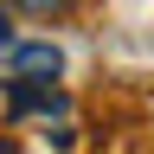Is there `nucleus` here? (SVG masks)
<instances>
[{
	"label": "nucleus",
	"mask_w": 154,
	"mask_h": 154,
	"mask_svg": "<svg viewBox=\"0 0 154 154\" xmlns=\"http://www.w3.org/2000/svg\"><path fill=\"white\" fill-rule=\"evenodd\" d=\"M7 64H13L19 84H51V77L64 71V51H58L51 38H38V45H13V51H7Z\"/></svg>",
	"instance_id": "obj_1"
},
{
	"label": "nucleus",
	"mask_w": 154,
	"mask_h": 154,
	"mask_svg": "<svg viewBox=\"0 0 154 154\" xmlns=\"http://www.w3.org/2000/svg\"><path fill=\"white\" fill-rule=\"evenodd\" d=\"M0 154H7V148H0Z\"/></svg>",
	"instance_id": "obj_4"
},
{
	"label": "nucleus",
	"mask_w": 154,
	"mask_h": 154,
	"mask_svg": "<svg viewBox=\"0 0 154 154\" xmlns=\"http://www.w3.org/2000/svg\"><path fill=\"white\" fill-rule=\"evenodd\" d=\"M7 38H13V32H7V13H0V45H7Z\"/></svg>",
	"instance_id": "obj_3"
},
{
	"label": "nucleus",
	"mask_w": 154,
	"mask_h": 154,
	"mask_svg": "<svg viewBox=\"0 0 154 154\" xmlns=\"http://www.w3.org/2000/svg\"><path fill=\"white\" fill-rule=\"evenodd\" d=\"M13 7H26V13H51V7H64V0H13Z\"/></svg>",
	"instance_id": "obj_2"
}]
</instances>
